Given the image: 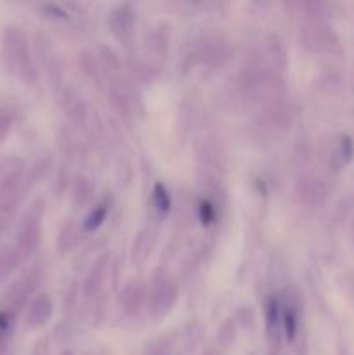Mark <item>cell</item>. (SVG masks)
Segmentation results:
<instances>
[{
	"label": "cell",
	"mask_w": 354,
	"mask_h": 355,
	"mask_svg": "<svg viewBox=\"0 0 354 355\" xmlns=\"http://www.w3.org/2000/svg\"><path fill=\"white\" fill-rule=\"evenodd\" d=\"M10 127H12V113H10L9 106L0 99V144L7 139Z\"/></svg>",
	"instance_id": "8"
},
{
	"label": "cell",
	"mask_w": 354,
	"mask_h": 355,
	"mask_svg": "<svg viewBox=\"0 0 354 355\" xmlns=\"http://www.w3.org/2000/svg\"><path fill=\"white\" fill-rule=\"evenodd\" d=\"M40 218L35 215V208H31L21 220L19 229H17V252L21 257H28L33 253L35 246H37L38 236H40V225H38Z\"/></svg>",
	"instance_id": "3"
},
{
	"label": "cell",
	"mask_w": 354,
	"mask_h": 355,
	"mask_svg": "<svg viewBox=\"0 0 354 355\" xmlns=\"http://www.w3.org/2000/svg\"><path fill=\"white\" fill-rule=\"evenodd\" d=\"M19 252L17 250H3L0 253V284L6 283L9 279L10 274L17 269L19 266Z\"/></svg>",
	"instance_id": "6"
},
{
	"label": "cell",
	"mask_w": 354,
	"mask_h": 355,
	"mask_svg": "<svg viewBox=\"0 0 354 355\" xmlns=\"http://www.w3.org/2000/svg\"><path fill=\"white\" fill-rule=\"evenodd\" d=\"M177 290L172 283L169 281H162V283L155 284L151 290V295L148 298V309L149 314L155 319H162L172 311L174 304H176Z\"/></svg>",
	"instance_id": "2"
},
{
	"label": "cell",
	"mask_w": 354,
	"mask_h": 355,
	"mask_svg": "<svg viewBox=\"0 0 354 355\" xmlns=\"http://www.w3.org/2000/svg\"><path fill=\"white\" fill-rule=\"evenodd\" d=\"M52 305L51 297L47 295H38L31 300V304L28 305V311H26V322L30 328H40L44 326L45 322H49L52 315Z\"/></svg>",
	"instance_id": "4"
},
{
	"label": "cell",
	"mask_w": 354,
	"mask_h": 355,
	"mask_svg": "<svg viewBox=\"0 0 354 355\" xmlns=\"http://www.w3.org/2000/svg\"><path fill=\"white\" fill-rule=\"evenodd\" d=\"M274 355H276V354H274Z\"/></svg>",
	"instance_id": "13"
},
{
	"label": "cell",
	"mask_w": 354,
	"mask_h": 355,
	"mask_svg": "<svg viewBox=\"0 0 354 355\" xmlns=\"http://www.w3.org/2000/svg\"><path fill=\"white\" fill-rule=\"evenodd\" d=\"M2 64L6 66L7 71L19 75L23 78H30L31 75V62L30 52H28V44L24 35L16 28H7L2 33Z\"/></svg>",
	"instance_id": "1"
},
{
	"label": "cell",
	"mask_w": 354,
	"mask_h": 355,
	"mask_svg": "<svg viewBox=\"0 0 354 355\" xmlns=\"http://www.w3.org/2000/svg\"><path fill=\"white\" fill-rule=\"evenodd\" d=\"M144 355H172V349L167 342H155L146 349Z\"/></svg>",
	"instance_id": "11"
},
{
	"label": "cell",
	"mask_w": 354,
	"mask_h": 355,
	"mask_svg": "<svg viewBox=\"0 0 354 355\" xmlns=\"http://www.w3.org/2000/svg\"><path fill=\"white\" fill-rule=\"evenodd\" d=\"M153 205H155L156 210L160 211V214H167L170 208V196L169 193H167L165 186H162V184H156L155 189H153Z\"/></svg>",
	"instance_id": "7"
},
{
	"label": "cell",
	"mask_w": 354,
	"mask_h": 355,
	"mask_svg": "<svg viewBox=\"0 0 354 355\" xmlns=\"http://www.w3.org/2000/svg\"><path fill=\"white\" fill-rule=\"evenodd\" d=\"M337 156H339V159H337L339 165H346L349 162L351 156H353V142L349 139H342L339 149H337Z\"/></svg>",
	"instance_id": "10"
},
{
	"label": "cell",
	"mask_w": 354,
	"mask_h": 355,
	"mask_svg": "<svg viewBox=\"0 0 354 355\" xmlns=\"http://www.w3.org/2000/svg\"><path fill=\"white\" fill-rule=\"evenodd\" d=\"M61 355H75L73 352H69V350H66V352H62Z\"/></svg>",
	"instance_id": "12"
},
{
	"label": "cell",
	"mask_w": 354,
	"mask_h": 355,
	"mask_svg": "<svg viewBox=\"0 0 354 355\" xmlns=\"http://www.w3.org/2000/svg\"><path fill=\"white\" fill-rule=\"evenodd\" d=\"M111 30L120 38H128L134 30V12L128 6H121L113 10L110 17Z\"/></svg>",
	"instance_id": "5"
},
{
	"label": "cell",
	"mask_w": 354,
	"mask_h": 355,
	"mask_svg": "<svg viewBox=\"0 0 354 355\" xmlns=\"http://www.w3.org/2000/svg\"><path fill=\"white\" fill-rule=\"evenodd\" d=\"M104 217H106V208L99 207L92 211V214L87 217L85 220V231H94V229L99 227L104 222Z\"/></svg>",
	"instance_id": "9"
}]
</instances>
